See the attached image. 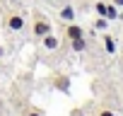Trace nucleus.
<instances>
[{"mask_svg": "<svg viewBox=\"0 0 123 116\" xmlns=\"http://www.w3.org/2000/svg\"><path fill=\"white\" fill-rule=\"evenodd\" d=\"M51 32H53L51 19H48L43 12L34 10V15H31V34H34V39H41V36H46V34H51Z\"/></svg>", "mask_w": 123, "mask_h": 116, "instance_id": "nucleus-1", "label": "nucleus"}, {"mask_svg": "<svg viewBox=\"0 0 123 116\" xmlns=\"http://www.w3.org/2000/svg\"><path fill=\"white\" fill-rule=\"evenodd\" d=\"M94 12H97L99 17H106L109 22L118 19V7H116L113 3H104V0H97V3H94Z\"/></svg>", "mask_w": 123, "mask_h": 116, "instance_id": "nucleus-2", "label": "nucleus"}, {"mask_svg": "<svg viewBox=\"0 0 123 116\" xmlns=\"http://www.w3.org/2000/svg\"><path fill=\"white\" fill-rule=\"evenodd\" d=\"M24 24H27V22H24V15L17 12V10H12V12L5 17V29H7V32H22Z\"/></svg>", "mask_w": 123, "mask_h": 116, "instance_id": "nucleus-3", "label": "nucleus"}, {"mask_svg": "<svg viewBox=\"0 0 123 116\" xmlns=\"http://www.w3.org/2000/svg\"><path fill=\"white\" fill-rule=\"evenodd\" d=\"M51 85H53V90H58V92L68 94L73 82H70V75H63V73H58V75H53V77H51Z\"/></svg>", "mask_w": 123, "mask_h": 116, "instance_id": "nucleus-4", "label": "nucleus"}, {"mask_svg": "<svg viewBox=\"0 0 123 116\" xmlns=\"http://www.w3.org/2000/svg\"><path fill=\"white\" fill-rule=\"evenodd\" d=\"M65 36H68V39H80V36H85V29H82L80 24H75V22H68Z\"/></svg>", "mask_w": 123, "mask_h": 116, "instance_id": "nucleus-5", "label": "nucleus"}, {"mask_svg": "<svg viewBox=\"0 0 123 116\" xmlns=\"http://www.w3.org/2000/svg\"><path fill=\"white\" fill-rule=\"evenodd\" d=\"M41 44H43L46 51H55V48L60 46V41H58V36H53V32L46 34V36H41Z\"/></svg>", "mask_w": 123, "mask_h": 116, "instance_id": "nucleus-6", "label": "nucleus"}, {"mask_svg": "<svg viewBox=\"0 0 123 116\" xmlns=\"http://www.w3.org/2000/svg\"><path fill=\"white\" fill-rule=\"evenodd\" d=\"M58 15H60V19H63V22H75V15H77V12H75L73 5H63Z\"/></svg>", "mask_w": 123, "mask_h": 116, "instance_id": "nucleus-7", "label": "nucleus"}, {"mask_svg": "<svg viewBox=\"0 0 123 116\" xmlns=\"http://www.w3.org/2000/svg\"><path fill=\"white\" fill-rule=\"evenodd\" d=\"M104 51H106L109 56H113V53H116V41H113V36H111V34H106V32H104Z\"/></svg>", "mask_w": 123, "mask_h": 116, "instance_id": "nucleus-8", "label": "nucleus"}, {"mask_svg": "<svg viewBox=\"0 0 123 116\" xmlns=\"http://www.w3.org/2000/svg\"><path fill=\"white\" fill-rule=\"evenodd\" d=\"M70 48H73L75 53H82V51L87 48V39H85V36H80V39H70Z\"/></svg>", "mask_w": 123, "mask_h": 116, "instance_id": "nucleus-9", "label": "nucleus"}, {"mask_svg": "<svg viewBox=\"0 0 123 116\" xmlns=\"http://www.w3.org/2000/svg\"><path fill=\"white\" fill-rule=\"evenodd\" d=\"M22 116H43V114H41L36 106H24V109H22Z\"/></svg>", "mask_w": 123, "mask_h": 116, "instance_id": "nucleus-10", "label": "nucleus"}, {"mask_svg": "<svg viewBox=\"0 0 123 116\" xmlns=\"http://www.w3.org/2000/svg\"><path fill=\"white\" fill-rule=\"evenodd\" d=\"M109 27V19L106 17H99V19H94V29H99V32H104Z\"/></svg>", "mask_w": 123, "mask_h": 116, "instance_id": "nucleus-11", "label": "nucleus"}, {"mask_svg": "<svg viewBox=\"0 0 123 116\" xmlns=\"http://www.w3.org/2000/svg\"><path fill=\"white\" fill-rule=\"evenodd\" d=\"M97 116H116V114H113V111H111L109 106H104V104H99V106H97Z\"/></svg>", "mask_w": 123, "mask_h": 116, "instance_id": "nucleus-12", "label": "nucleus"}, {"mask_svg": "<svg viewBox=\"0 0 123 116\" xmlns=\"http://www.w3.org/2000/svg\"><path fill=\"white\" fill-rule=\"evenodd\" d=\"M70 116H85V111H82V109H73V111H70Z\"/></svg>", "mask_w": 123, "mask_h": 116, "instance_id": "nucleus-13", "label": "nucleus"}, {"mask_svg": "<svg viewBox=\"0 0 123 116\" xmlns=\"http://www.w3.org/2000/svg\"><path fill=\"white\" fill-rule=\"evenodd\" d=\"M111 3H113L116 7H123V0H111Z\"/></svg>", "mask_w": 123, "mask_h": 116, "instance_id": "nucleus-14", "label": "nucleus"}, {"mask_svg": "<svg viewBox=\"0 0 123 116\" xmlns=\"http://www.w3.org/2000/svg\"><path fill=\"white\" fill-rule=\"evenodd\" d=\"M3 56H5V48H3V46H0V58H3Z\"/></svg>", "mask_w": 123, "mask_h": 116, "instance_id": "nucleus-15", "label": "nucleus"}, {"mask_svg": "<svg viewBox=\"0 0 123 116\" xmlns=\"http://www.w3.org/2000/svg\"><path fill=\"white\" fill-rule=\"evenodd\" d=\"M118 19H121V22H123V15H121V12H118Z\"/></svg>", "mask_w": 123, "mask_h": 116, "instance_id": "nucleus-16", "label": "nucleus"}]
</instances>
